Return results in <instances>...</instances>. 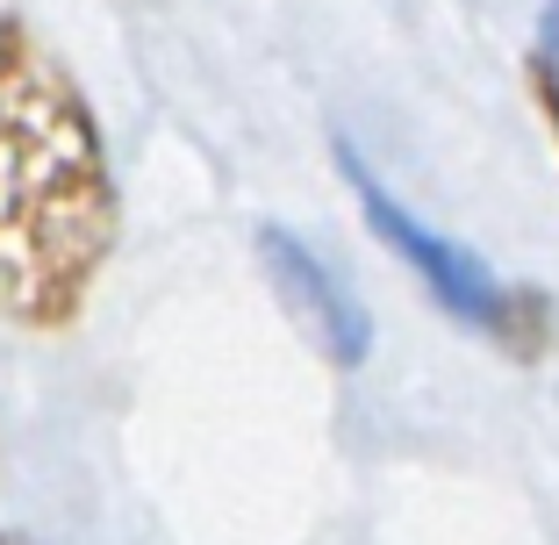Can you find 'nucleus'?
<instances>
[{
  "label": "nucleus",
  "mask_w": 559,
  "mask_h": 545,
  "mask_svg": "<svg viewBox=\"0 0 559 545\" xmlns=\"http://www.w3.org/2000/svg\"><path fill=\"white\" fill-rule=\"evenodd\" d=\"M122 201L108 144L66 58L0 15V316L66 331L116 259Z\"/></svg>",
  "instance_id": "obj_1"
},
{
  "label": "nucleus",
  "mask_w": 559,
  "mask_h": 545,
  "mask_svg": "<svg viewBox=\"0 0 559 545\" xmlns=\"http://www.w3.org/2000/svg\"><path fill=\"white\" fill-rule=\"evenodd\" d=\"M337 166H345V180H352V194H359L373 237H380V245H395V259H409L416 273L430 281V295L460 316V323H474L480 337H495V345L510 352V359H524V366L552 352V295H538V287H510L495 265H480L466 245L438 237L430 223H416V215L402 209L373 173H366V158L352 144H337Z\"/></svg>",
  "instance_id": "obj_2"
},
{
  "label": "nucleus",
  "mask_w": 559,
  "mask_h": 545,
  "mask_svg": "<svg viewBox=\"0 0 559 545\" xmlns=\"http://www.w3.org/2000/svg\"><path fill=\"white\" fill-rule=\"evenodd\" d=\"M259 245H265V265H273L280 295L301 309V323H309L316 345L330 352V366H366V345H373V331H366V309H359V301H352L337 281H330V265L316 259L301 237L273 230V223L259 230Z\"/></svg>",
  "instance_id": "obj_3"
},
{
  "label": "nucleus",
  "mask_w": 559,
  "mask_h": 545,
  "mask_svg": "<svg viewBox=\"0 0 559 545\" xmlns=\"http://www.w3.org/2000/svg\"><path fill=\"white\" fill-rule=\"evenodd\" d=\"M531 72H538L545 116L559 122V0H545V15H538V58H531Z\"/></svg>",
  "instance_id": "obj_4"
},
{
  "label": "nucleus",
  "mask_w": 559,
  "mask_h": 545,
  "mask_svg": "<svg viewBox=\"0 0 559 545\" xmlns=\"http://www.w3.org/2000/svg\"><path fill=\"white\" fill-rule=\"evenodd\" d=\"M0 545H29V538H15V531H0Z\"/></svg>",
  "instance_id": "obj_5"
},
{
  "label": "nucleus",
  "mask_w": 559,
  "mask_h": 545,
  "mask_svg": "<svg viewBox=\"0 0 559 545\" xmlns=\"http://www.w3.org/2000/svg\"><path fill=\"white\" fill-rule=\"evenodd\" d=\"M552 130H559V122H552Z\"/></svg>",
  "instance_id": "obj_6"
}]
</instances>
